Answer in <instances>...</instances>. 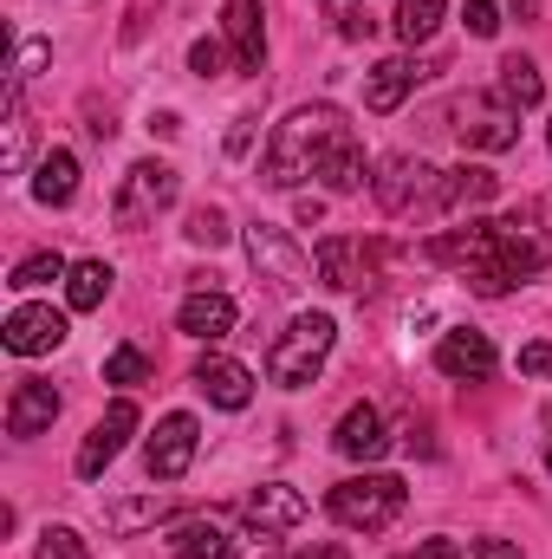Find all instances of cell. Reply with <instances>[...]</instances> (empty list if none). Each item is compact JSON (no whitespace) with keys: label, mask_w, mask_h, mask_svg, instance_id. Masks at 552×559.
<instances>
[{"label":"cell","mask_w":552,"mask_h":559,"mask_svg":"<svg viewBox=\"0 0 552 559\" xmlns=\"http://www.w3.org/2000/svg\"><path fill=\"white\" fill-rule=\"evenodd\" d=\"M429 261H461L475 293H507L514 280L540 274L547 267V248L533 235H520L514 222H475V228H455L442 241H429Z\"/></svg>","instance_id":"cell-1"},{"label":"cell","mask_w":552,"mask_h":559,"mask_svg":"<svg viewBox=\"0 0 552 559\" xmlns=\"http://www.w3.org/2000/svg\"><path fill=\"white\" fill-rule=\"evenodd\" d=\"M345 131H351V124H345L332 105H305V111H292V118L274 131V143H267V169H261V176H267L274 189H292V182L319 176L325 156L338 150Z\"/></svg>","instance_id":"cell-2"},{"label":"cell","mask_w":552,"mask_h":559,"mask_svg":"<svg viewBox=\"0 0 552 559\" xmlns=\"http://www.w3.org/2000/svg\"><path fill=\"white\" fill-rule=\"evenodd\" d=\"M404 501H410L404 475H351V481H338V488L325 495L332 521L351 527V534H384V527L404 514Z\"/></svg>","instance_id":"cell-3"},{"label":"cell","mask_w":552,"mask_h":559,"mask_svg":"<svg viewBox=\"0 0 552 559\" xmlns=\"http://www.w3.org/2000/svg\"><path fill=\"white\" fill-rule=\"evenodd\" d=\"M332 338H338V325L325 312H299L274 338V352H267V378H274L279 391H305L319 378V365L332 358Z\"/></svg>","instance_id":"cell-4"},{"label":"cell","mask_w":552,"mask_h":559,"mask_svg":"<svg viewBox=\"0 0 552 559\" xmlns=\"http://www.w3.org/2000/svg\"><path fill=\"white\" fill-rule=\"evenodd\" d=\"M169 202H176V169H169V163H131V176H124L111 215H118V228H137V222H149V215L169 209Z\"/></svg>","instance_id":"cell-5"},{"label":"cell","mask_w":552,"mask_h":559,"mask_svg":"<svg viewBox=\"0 0 552 559\" xmlns=\"http://www.w3.org/2000/svg\"><path fill=\"white\" fill-rule=\"evenodd\" d=\"M195 449H202V429L189 411H176V417L156 423V436H149V481H182L189 475V462H195Z\"/></svg>","instance_id":"cell-6"},{"label":"cell","mask_w":552,"mask_h":559,"mask_svg":"<svg viewBox=\"0 0 552 559\" xmlns=\"http://www.w3.org/2000/svg\"><path fill=\"white\" fill-rule=\"evenodd\" d=\"M131 429H137V404H131V397H118L105 417L92 423V436L79 442V475H85V481H98V475L118 462V449L131 442Z\"/></svg>","instance_id":"cell-7"},{"label":"cell","mask_w":552,"mask_h":559,"mask_svg":"<svg viewBox=\"0 0 552 559\" xmlns=\"http://www.w3.org/2000/svg\"><path fill=\"white\" fill-rule=\"evenodd\" d=\"M248 261L274 280L279 293H299L305 274H312V267H305V254L286 241V228H267V222H254V228H248Z\"/></svg>","instance_id":"cell-8"},{"label":"cell","mask_w":552,"mask_h":559,"mask_svg":"<svg viewBox=\"0 0 552 559\" xmlns=\"http://www.w3.org/2000/svg\"><path fill=\"white\" fill-rule=\"evenodd\" d=\"M0 338H7L13 358H39V352L65 345V312H52V306H13Z\"/></svg>","instance_id":"cell-9"},{"label":"cell","mask_w":552,"mask_h":559,"mask_svg":"<svg viewBox=\"0 0 552 559\" xmlns=\"http://www.w3.org/2000/svg\"><path fill=\"white\" fill-rule=\"evenodd\" d=\"M371 261H377V248H364L358 235H332L319 254H312V267L325 286H338V293H351V286H371Z\"/></svg>","instance_id":"cell-10"},{"label":"cell","mask_w":552,"mask_h":559,"mask_svg":"<svg viewBox=\"0 0 552 559\" xmlns=\"http://www.w3.org/2000/svg\"><path fill=\"white\" fill-rule=\"evenodd\" d=\"M195 391H202L208 404H221V411H248V404H254L248 365H235V358H221V352H208V358L195 365Z\"/></svg>","instance_id":"cell-11"},{"label":"cell","mask_w":552,"mask_h":559,"mask_svg":"<svg viewBox=\"0 0 552 559\" xmlns=\"http://www.w3.org/2000/svg\"><path fill=\"white\" fill-rule=\"evenodd\" d=\"M241 514H248V527H254V534H286V527H299V521H305V495H299V488H286V481H267V488H254V495L241 501Z\"/></svg>","instance_id":"cell-12"},{"label":"cell","mask_w":552,"mask_h":559,"mask_svg":"<svg viewBox=\"0 0 552 559\" xmlns=\"http://www.w3.org/2000/svg\"><path fill=\"white\" fill-rule=\"evenodd\" d=\"M435 371H448V378H488L494 371V345H488V332H468V325H455V332H442V345H435Z\"/></svg>","instance_id":"cell-13"},{"label":"cell","mask_w":552,"mask_h":559,"mask_svg":"<svg viewBox=\"0 0 552 559\" xmlns=\"http://www.w3.org/2000/svg\"><path fill=\"white\" fill-rule=\"evenodd\" d=\"M221 26H228L235 66H241V72H267V26H261V0H228Z\"/></svg>","instance_id":"cell-14"},{"label":"cell","mask_w":552,"mask_h":559,"mask_svg":"<svg viewBox=\"0 0 552 559\" xmlns=\"http://www.w3.org/2000/svg\"><path fill=\"white\" fill-rule=\"evenodd\" d=\"M235 319H241V312H235V299H228V293H215V286L189 293V299H182V312H176V325H182L189 338H208V345H215V338H228V332H235Z\"/></svg>","instance_id":"cell-15"},{"label":"cell","mask_w":552,"mask_h":559,"mask_svg":"<svg viewBox=\"0 0 552 559\" xmlns=\"http://www.w3.org/2000/svg\"><path fill=\"white\" fill-rule=\"evenodd\" d=\"M332 449H338V455H351V462H377V455L391 449V436H384V417H377L371 404H351V411L338 417V436H332Z\"/></svg>","instance_id":"cell-16"},{"label":"cell","mask_w":552,"mask_h":559,"mask_svg":"<svg viewBox=\"0 0 552 559\" xmlns=\"http://www.w3.org/2000/svg\"><path fill=\"white\" fill-rule=\"evenodd\" d=\"M52 417H59V391H52V384H39V378L13 384V404H7V436H39V429H52Z\"/></svg>","instance_id":"cell-17"},{"label":"cell","mask_w":552,"mask_h":559,"mask_svg":"<svg viewBox=\"0 0 552 559\" xmlns=\"http://www.w3.org/2000/svg\"><path fill=\"white\" fill-rule=\"evenodd\" d=\"M416 79H429V72L416 66V59H384V66H377L371 79H364V105H371L377 118H391V111H397V105L410 98Z\"/></svg>","instance_id":"cell-18"},{"label":"cell","mask_w":552,"mask_h":559,"mask_svg":"<svg viewBox=\"0 0 552 559\" xmlns=\"http://www.w3.org/2000/svg\"><path fill=\"white\" fill-rule=\"evenodd\" d=\"M33 195H39L46 209H65V202L79 195V156H72V150H46V156H39V176H33Z\"/></svg>","instance_id":"cell-19"},{"label":"cell","mask_w":552,"mask_h":559,"mask_svg":"<svg viewBox=\"0 0 552 559\" xmlns=\"http://www.w3.org/2000/svg\"><path fill=\"white\" fill-rule=\"evenodd\" d=\"M429 176H435L429 163H410V156H397V163L384 169V182H377V202H384L391 215H404V209H410V195H422V189H429Z\"/></svg>","instance_id":"cell-20"},{"label":"cell","mask_w":552,"mask_h":559,"mask_svg":"<svg viewBox=\"0 0 552 559\" xmlns=\"http://www.w3.org/2000/svg\"><path fill=\"white\" fill-rule=\"evenodd\" d=\"M488 195H501V176L481 169V163H468L442 182V209H468V202H488Z\"/></svg>","instance_id":"cell-21"},{"label":"cell","mask_w":552,"mask_h":559,"mask_svg":"<svg viewBox=\"0 0 552 559\" xmlns=\"http://www.w3.org/2000/svg\"><path fill=\"white\" fill-rule=\"evenodd\" d=\"M540 92H547V85H540V66H533V59H507V66H501V98H507V111H533Z\"/></svg>","instance_id":"cell-22"},{"label":"cell","mask_w":552,"mask_h":559,"mask_svg":"<svg viewBox=\"0 0 552 559\" xmlns=\"http://www.w3.org/2000/svg\"><path fill=\"white\" fill-rule=\"evenodd\" d=\"M105 293H111V267L105 261H79L72 280H65V299H72V312H92V306H105Z\"/></svg>","instance_id":"cell-23"},{"label":"cell","mask_w":552,"mask_h":559,"mask_svg":"<svg viewBox=\"0 0 552 559\" xmlns=\"http://www.w3.org/2000/svg\"><path fill=\"white\" fill-rule=\"evenodd\" d=\"M461 143H475V150H514V143H520V124H514L507 111H481L475 124L461 118Z\"/></svg>","instance_id":"cell-24"},{"label":"cell","mask_w":552,"mask_h":559,"mask_svg":"<svg viewBox=\"0 0 552 559\" xmlns=\"http://www.w3.org/2000/svg\"><path fill=\"white\" fill-rule=\"evenodd\" d=\"M442 26V0H397V39L416 46V39H435Z\"/></svg>","instance_id":"cell-25"},{"label":"cell","mask_w":552,"mask_h":559,"mask_svg":"<svg viewBox=\"0 0 552 559\" xmlns=\"http://www.w3.org/2000/svg\"><path fill=\"white\" fill-rule=\"evenodd\" d=\"M221 554H228V540H221L215 521H189V527L176 534V559H221Z\"/></svg>","instance_id":"cell-26"},{"label":"cell","mask_w":552,"mask_h":559,"mask_svg":"<svg viewBox=\"0 0 552 559\" xmlns=\"http://www.w3.org/2000/svg\"><path fill=\"white\" fill-rule=\"evenodd\" d=\"M59 274H65V261H59V254H26V261L13 267V280H7V286L33 293V286H46V280H59Z\"/></svg>","instance_id":"cell-27"},{"label":"cell","mask_w":552,"mask_h":559,"mask_svg":"<svg viewBox=\"0 0 552 559\" xmlns=\"http://www.w3.org/2000/svg\"><path fill=\"white\" fill-rule=\"evenodd\" d=\"M143 378H149V358H143L137 345H118L111 365H105V384H143Z\"/></svg>","instance_id":"cell-28"},{"label":"cell","mask_w":552,"mask_h":559,"mask_svg":"<svg viewBox=\"0 0 552 559\" xmlns=\"http://www.w3.org/2000/svg\"><path fill=\"white\" fill-rule=\"evenodd\" d=\"M33 559H92V547H85L72 527H46V534H39V554H33Z\"/></svg>","instance_id":"cell-29"},{"label":"cell","mask_w":552,"mask_h":559,"mask_svg":"<svg viewBox=\"0 0 552 559\" xmlns=\"http://www.w3.org/2000/svg\"><path fill=\"white\" fill-rule=\"evenodd\" d=\"M163 514H169V501H124V508L111 514V527H118V534H137V527L163 521Z\"/></svg>","instance_id":"cell-30"},{"label":"cell","mask_w":552,"mask_h":559,"mask_svg":"<svg viewBox=\"0 0 552 559\" xmlns=\"http://www.w3.org/2000/svg\"><path fill=\"white\" fill-rule=\"evenodd\" d=\"M189 241H195V248H221V241H228L221 209H195V215H189Z\"/></svg>","instance_id":"cell-31"},{"label":"cell","mask_w":552,"mask_h":559,"mask_svg":"<svg viewBox=\"0 0 552 559\" xmlns=\"http://www.w3.org/2000/svg\"><path fill=\"white\" fill-rule=\"evenodd\" d=\"M46 59H52V46H46V39H26V46H20V59H13V79H7V85H26Z\"/></svg>","instance_id":"cell-32"},{"label":"cell","mask_w":552,"mask_h":559,"mask_svg":"<svg viewBox=\"0 0 552 559\" xmlns=\"http://www.w3.org/2000/svg\"><path fill=\"white\" fill-rule=\"evenodd\" d=\"M332 20H338V33H345V39H371V26H377L364 7H345V0L332 7Z\"/></svg>","instance_id":"cell-33"},{"label":"cell","mask_w":552,"mask_h":559,"mask_svg":"<svg viewBox=\"0 0 552 559\" xmlns=\"http://www.w3.org/2000/svg\"><path fill=\"white\" fill-rule=\"evenodd\" d=\"M468 33H475V39H494V33H501L494 0H468Z\"/></svg>","instance_id":"cell-34"},{"label":"cell","mask_w":552,"mask_h":559,"mask_svg":"<svg viewBox=\"0 0 552 559\" xmlns=\"http://www.w3.org/2000/svg\"><path fill=\"white\" fill-rule=\"evenodd\" d=\"M189 66H195L202 79H221V66H228V59H221V46H215V39H195V46H189Z\"/></svg>","instance_id":"cell-35"},{"label":"cell","mask_w":552,"mask_h":559,"mask_svg":"<svg viewBox=\"0 0 552 559\" xmlns=\"http://www.w3.org/2000/svg\"><path fill=\"white\" fill-rule=\"evenodd\" d=\"M520 371H527V378H552V345H547V338L520 352Z\"/></svg>","instance_id":"cell-36"},{"label":"cell","mask_w":552,"mask_h":559,"mask_svg":"<svg viewBox=\"0 0 552 559\" xmlns=\"http://www.w3.org/2000/svg\"><path fill=\"white\" fill-rule=\"evenodd\" d=\"M235 554H241V559H267V554H274V534H248Z\"/></svg>","instance_id":"cell-37"},{"label":"cell","mask_w":552,"mask_h":559,"mask_svg":"<svg viewBox=\"0 0 552 559\" xmlns=\"http://www.w3.org/2000/svg\"><path fill=\"white\" fill-rule=\"evenodd\" d=\"M292 559H351L338 540H319V547H305V554H292Z\"/></svg>","instance_id":"cell-38"},{"label":"cell","mask_w":552,"mask_h":559,"mask_svg":"<svg viewBox=\"0 0 552 559\" xmlns=\"http://www.w3.org/2000/svg\"><path fill=\"white\" fill-rule=\"evenodd\" d=\"M475 559H520V554H514L507 540H481V547H475Z\"/></svg>","instance_id":"cell-39"},{"label":"cell","mask_w":552,"mask_h":559,"mask_svg":"<svg viewBox=\"0 0 552 559\" xmlns=\"http://www.w3.org/2000/svg\"><path fill=\"white\" fill-rule=\"evenodd\" d=\"M292 215H299V222H319V215H325V202H319V195H299V209H292Z\"/></svg>","instance_id":"cell-40"},{"label":"cell","mask_w":552,"mask_h":559,"mask_svg":"<svg viewBox=\"0 0 552 559\" xmlns=\"http://www.w3.org/2000/svg\"><path fill=\"white\" fill-rule=\"evenodd\" d=\"M422 559H455V540H429V547H422Z\"/></svg>","instance_id":"cell-41"},{"label":"cell","mask_w":552,"mask_h":559,"mask_svg":"<svg viewBox=\"0 0 552 559\" xmlns=\"http://www.w3.org/2000/svg\"><path fill=\"white\" fill-rule=\"evenodd\" d=\"M514 13H527V20H533V13H540V0H514Z\"/></svg>","instance_id":"cell-42"},{"label":"cell","mask_w":552,"mask_h":559,"mask_svg":"<svg viewBox=\"0 0 552 559\" xmlns=\"http://www.w3.org/2000/svg\"><path fill=\"white\" fill-rule=\"evenodd\" d=\"M547 468H552V442H547Z\"/></svg>","instance_id":"cell-43"}]
</instances>
